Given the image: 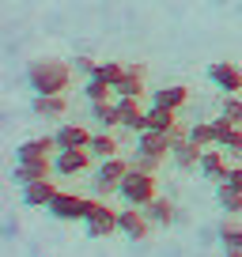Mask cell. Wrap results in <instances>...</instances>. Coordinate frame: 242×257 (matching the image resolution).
<instances>
[{"label": "cell", "mask_w": 242, "mask_h": 257, "mask_svg": "<svg viewBox=\"0 0 242 257\" xmlns=\"http://www.w3.org/2000/svg\"><path fill=\"white\" fill-rule=\"evenodd\" d=\"M83 227H87L91 238H110V234H117V212L102 201H91L87 216H83Z\"/></svg>", "instance_id": "277c9868"}, {"label": "cell", "mask_w": 242, "mask_h": 257, "mask_svg": "<svg viewBox=\"0 0 242 257\" xmlns=\"http://www.w3.org/2000/svg\"><path fill=\"white\" fill-rule=\"evenodd\" d=\"M91 117L98 121V128H121L117 98H110V102H95V106H91Z\"/></svg>", "instance_id": "cb8c5ba5"}, {"label": "cell", "mask_w": 242, "mask_h": 257, "mask_svg": "<svg viewBox=\"0 0 242 257\" xmlns=\"http://www.w3.org/2000/svg\"><path fill=\"white\" fill-rule=\"evenodd\" d=\"M133 167H137V170H148V174H155V170H159V163H152V159H144V155H137V152H133Z\"/></svg>", "instance_id": "4dcf8cb0"}, {"label": "cell", "mask_w": 242, "mask_h": 257, "mask_svg": "<svg viewBox=\"0 0 242 257\" xmlns=\"http://www.w3.org/2000/svg\"><path fill=\"white\" fill-rule=\"evenodd\" d=\"M208 80H212V87H219L223 95H242V68L231 64V61L208 64Z\"/></svg>", "instance_id": "ba28073f"}, {"label": "cell", "mask_w": 242, "mask_h": 257, "mask_svg": "<svg viewBox=\"0 0 242 257\" xmlns=\"http://www.w3.org/2000/svg\"><path fill=\"white\" fill-rule=\"evenodd\" d=\"M87 152L95 155V163H102V159H113V155H117V137H113L110 128H98L95 137H91Z\"/></svg>", "instance_id": "7402d4cb"}, {"label": "cell", "mask_w": 242, "mask_h": 257, "mask_svg": "<svg viewBox=\"0 0 242 257\" xmlns=\"http://www.w3.org/2000/svg\"><path fill=\"white\" fill-rule=\"evenodd\" d=\"M117 193H121V201L133 204V208H148V204L159 197V185H155V174L129 167V174H125V182H121Z\"/></svg>", "instance_id": "7a4b0ae2"}, {"label": "cell", "mask_w": 242, "mask_h": 257, "mask_svg": "<svg viewBox=\"0 0 242 257\" xmlns=\"http://www.w3.org/2000/svg\"><path fill=\"white\" fill-rule=\"evenodd\" d=\"M174 125H178L174 110H163V106H152V110H148V128H155V133H170Z\"/></svg>", "instance_id": "4316f807"}, {"label": "cell", "mask_w": 242, "mask_h": 257, "mask_svg": "<svg viewBox=\"0 0 242 257\" xmlns=\"http://www.w3.org/2000/svg\"><path fill=\"white\" fill-rule=\"evenodd\" d=\"M91 137H95V133H87L83 125H57V133H53L57 148H87Z\"/></svg>", "instance_id": "d6986e66"}, {"label": "cell", "mask_w": 242, "mask_h": 257, "mask_svg": "<svg viewBox=\"0 0 242 257\" xmlns=\"http://www.w3.org/2000/svg\"><path fill=\"white\" fill-rule=\"evenodd\" d=\"M219 113H223L231 125L242 128V95H223V106H219Z\"/></svg>", "instance_id": "f1b7e54d"}, {"label": "cell", "mask_w": 242, "mask_h": 257, "mask_svg": "<svg viewBox=\"0 0 242 257\" xmlns=\"http://www.w3.org/2000/svg\"><path fill=\"white\" fill-rule=\"evenodd\" d=\"M201 155H204V148L193 144V140H182V144L170 148V159H174L178 170H197L201 167Z\"/></svg>", "instance_id": "e0dca14e"}, {"label": "cell", "mask_w": 242, "mask_h": 257, "mask_svg": "<svg viewBox=\"0 0 242 257\" xmlns=\"http://www.w3.org/2000/svg\"><path fill=\"white\" fill-rule=\"evenodd\" d=\"M144 212H148V219H152L155 227H174V219H178V208H174L170 197H155Z\"/></svg>", "instance_id": "ffe728a7"}, {"label": "cell", "mask_w": 242, "mask_h": 257, "mask_svg": "<svg viewBox=\"0 0 242 257\" xmlns=\"http://www.w3.org/2000/svg\"><path fill=\"white\" fill-rule=\"evenodd\" d=\"M57 174L53 170V159H19L16 170H12V178H16L19 185H31V182H42V178Z\"/></svg>", "instance_id": "8fae6325"}, {"label": "cell", "mask_w": 242, "mask_h": 257, "mask_svg": "<svg viewBox=\"0 0 242 257\" xmlns=\"http://www.w3.org/2000/svg\"><path fill=\"white\" fill-rule=\"evenodd\" d=\"M219 246H223V257H242V219L227 216L219 223Z\"/></svg>", "instance_id": "5bb4252c"}, {"label": "cell", "mask_w": 242, "mask_h": 257, "mask_svg": "<svg viewBox=\"0 0 242 257\" xmlns=\"http://www.w3.org/2000/svg\"><path fill=\"white\" fill-rule=\"evenodd\" d=\"M57 193H61V189H57V185L49 182V178H42V182L23 185V204H27V208H49Z\"/></svg>", "instance_id": "9a60e30c"}, {"label": "cell", "mask_w": 242, "mask_h": 257, "mask_svg": "<svg viewBox=\"0 0 242 257\" xmlns=\"http://www.w3.org/2000/svg\"><path fill=\"white\" fill-rule=\"evenodd\" d=\"M144 68H140V64H129V72H125V80L117 83V91H113V95L117 98H140L144 95Z\"/></svg>", "instance_id": "44dd1931"}, {"label": "cell", "mask_w": 242, "mask_h": 257, "mask_svg": "<svg viewBox=\"0 0 242 257\" xmlns=\"http://www.w3.org/2000/svg\"><path fill=\"white\" fill-rule=\"evenodd\" d=\"M91 208V197H80V193H57L53 204H49V216L61 219V223H72V219H83Z\"/></svg>", "instance_id": "8992f818"}, {"label": "cell", "mask_w": 242, "mask_h": 257, "mask_svg": "<svg viewBox=\"0 0 242 257\" xmlns=\"http://www.w3.org/2000/svg\"><path fill=\"white\" fill-rule=\"evenodd\" d=\"M91 159H95V155H91L87 148H57L53 170L61 178H80L83 170H91Z\"/></svg>", "instance_id": "5b68a950"}, {"label": "cell", "mask_w": 242, "mask_h": 257, "mask_svg": "<svg viewBox=\"0 0 242 257\" xmlns=\"http://www.w3.org/2000/svg\"><path fill=\"white\" fill-rule=\"evenodd\" d=\"M83 98H87V106H95V102H110V98H117V95H113L110 83H102V80L91 76V80L83 83Z\"/></svg>", "instance_id": "484cf974"}, {"label": "cell", "mask_w": 242, "mask_h": 257, "mask_svg": "<svg viewBox=\"0 0 242 257\" xmlns=\"http://www.w3.org/2000/svg\"><path fill=\"white\" fill-rule=\"evenodd\" d=\"M152 227H155V223L148 219L144 208H133V204H129V208L117 212V231L125 234V238H133V242H144L148 234H152Z\"/></svg>", "instance_id": "52a82bcc"}, {"label": "cell", "mask_w": 242, "mask_h": 257, "mask_svg": "<svg viewBox=\"0 0 242 257\" xmlns=\"http://www.w3.org/2000/svg\"><path fill=\"white\" fill-rule=\"evenodd\" d=\"M72 68H76V76L91 80V76H95V68H98V61H95V57H87V53H76V57H72Z\"/></svg>", "instance_id": "f546056e"}, {"label": "cell", "mask_w": 242, "mask_h": 257, "mask_svg": "<svg viewBox=\"0 0 242 257\" xmlns=\"http://www.w3.org/2000/svg\"><path fill=\"white\" fill-rule=\"evenodd\" d=\"M189 102V87L186 83H167V87H155L152 91V106H163V110H182Z\"/></svg>", "instance_id": "4fadbf2b"}, {"label": "cell", "mask_w": 242, "mask_h": 257, "mask_svg": "<svg viewBox=\"0 0 242 257\" xmlns=\"http://www.w3.org/2000/svg\"><path fill=\"white\" fill-rule=\"evenodd\" d=\"M137 155H144V159H152V163H163L170 155V137L167 133H155V128L137 133Z\"/></svg>", "instance_id": "9c48e42d"}, {"label": "cell", "mask_w": 242, "mask_h": 257, "mask_svg": "<svg viewBox=\"0 0 242 257\" xmlns=\"http://www.w3.org/2000/svg\"><path fill=\"white\" fill-rule=\"evenodd\" d=\"M125 72H129V64H121V61H98V68H95V80L110 83V87L117 91V83L125 80Z\"/></svg>", "instance_id": "d4e9b609"}, {"label": "cell", "mask_w": 242, "mask_h": 257, "mask_svg": "<svg viewBox=\"0 0 242 257\" xmlns=\"http://www.w3.org/2000/svg\"><path fill=\"white\" fill-rule=\"evenodd\" d=\"M189 140L201 148H212L216 144V125L212 121H197V125H189Z\"/></svg>", "instance_id": "83f0119b"}, {"label": "cell", "mask_w": 242, "mask_h": 257, "mask_svg": "<svg viewBox=\"0 0 242 257\" xmlns=\"http://www.w3.org/2000/svg\"><path fill=\"white\" fill-rule=\"evenodd\" d=\"M72 61H61V57H38L27 64V83L34 95H65L72 87Z\"/></svg>", "instance_id": "6da1fadb"}, {"label": "cell", "mask_w": 242, "mask_h": 257, "mask_svg": "<svg viewBox=\"0 0 242 257\" xmlns=\"http://www.w3.org/2000/svg\"><path fill=\"white\" fill-rule=\"evenodd\" d=\"M216 201H219V208H223L227 216H238V219H242V193L234 189V185L219 182V185H216Z\"/></svg>", "instance_id": "603a6c76"}, {"label": "cell", "mask_w": 242, "mask_h": 257, "mask_svg": "<svg viewBox=\"0 0 242 257\" xmlns=\"http://www.w3.org/2000/svg\"><path fill=\"white\" fill-rule=\"evenodd\" d=\"M197 170H201L208 182H216V185L227 182V170H231V167H227V152H223V148H204L201 167H197Z\"/></svg>", "instance_id": "7c38bea8"}, {"label": "cell", "mask_w": 242, "mask_h": 257, "mask_svg": "<svg viewBox=\"0 0 242 257\" xmlns=\"http://www.w3.org/2000/svg\"><path fill=\"white\" fill-rule=\"evenodd\" d=\"M16 155H19V159H53V155H57V140H53V137H34V140H23Z\"/></svg>", "instance_id": "ac0fdd59"}, {"label": "cell", "mask_w": 242, "mask_h": 257, "mask_svg": "<svg viewBox=\"0 0 242 257\" xmlns=\"http://www.w3.org/2000/svg\"><path fill=\"white\" fill-rule=\"evenodd\" d=\"M31 110H34V117L61 121V113H68V98H65V95H34Z\"/></svg>", "instance_id": "2e32d148"}, {"label": "cell", "mask_w": 242, "mask_h": 257, "mask_svg": "<svg viewBox=\"0 0 242 257\" xmlns=\"http://www.w3.org/2000/svg\"><path fill=\"white\" fill-rule=\"evenodd\" d=\"M227 185H234V189L242 193V163H234V167L227 170Z\"/></svg>", "instance_id": "1f68e13d"}, {"label": "cell", "mask_w": 242, "mask_h": 257, "mask_svg": "<svg viewBox=\"0 0 242 257\" xmlns=\"http://www.w3.org/2000/svg\"><path fill=\"white\" fill-rule=\"evenodd\" d=\"M133 163L129 159H121V155H113V159H102L95 167V174H91V185H95L98 197H110V193L121 189V182H125V174H129Z\"/></svg>", "instance_id": "3957f363"}, {"label": "cell", "mask_w": 242, "mask_h": 257, "mask_svg": "<svg viewBox=\"0 0 242 257\" xmlns=\"http://www.w3.org/2000/svg\"><path fill=\"white\" fill-rule=\"evenodd\" d=\"M212 125H216V144L223 148L231 159H238V163H242V128H238V125H231L223 113H219V117H212Z\"/></svg>", "instance_id": "30bf717a"}]
</instances>
